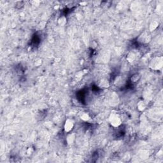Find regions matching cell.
I'll use <instances>...</instances> for the list:
<instances>
[{
	"instance_id": "obj_1",
	"label": "cell",
	"mask_w": 163,
	"mask_h": 163,
	"mask_svg": "<svg viewBox=\"0 0 163 163\" xmlns=\"http://www.w3.org/2000/svg\"><path fill=\"white\" fill-rule=\"evenodd\" d=\"M110 124L114 127H118L122 124V118L117 113H112L109 118Z\"/></svg>"
},
{
	"instance_id": "obj_2",
	"label": "cell",
	"mask_w": 163,
	"mask_h": 163,
	"mask_svg": "<svg viewBox=\"0 0 163 163\" xmlns=\"http://www.w3.org/2000/svg\"><path fill=\"white\" fill-rule=\"evenodd\" d=\"M150 68L154 70H158L163 66V57H157L152 59L150 63Z\"/></svg>"
},
{
	"instance_id": "obj_3",
	"label": "cell",
	"mask_w": 163,
	"mask_h": 163,
	"mask_svg": "<svg viewBox=\"0 0 163 163\" xmlns=\"http://www.w3.org/2000/svg\"><path fill=\"white\" fill-rule=\"evenodd\" d=\"M150 40H151V36L150 34L148 33V32L145 31L139 36L137 39V42L142 44H146L149 43Z\"/></svg>"
},
{
	"instance_id": "obj_4",
	"label": "cell",
	"mask_w": 163,
	"mask_h": 163,
	"mask_svg": "<svg viewBox=\"0 0 163 163\" xmlns=\"http://www.w3.org/2000/svg\"><path fill=\"white\" fill-rule=\"evenodd\" d=\"M74 125H75V123H74L73 120L70 119V118H68L65 122L64 126L65 132L69 133V132L71 131L74 127Z\"/></svg>"
},
{
	"instance_id": "obj_5",
	"label": "cell",
	"mask_w": 163,
	"mask_h": 163,
	"mask_svg": "<svg viewBox=\"0 0 163 163\" xmlns=\"http://www.w3.org/2000/svg\"><path fill=\"white\" fill-rule=\"evenodd\" d=\"M141 77H142V76H141L140 73H135L134 75L131 76V77L130 78V80H131V82L133 83H137L141 79Z\"/></svg>"
},
{
	"instance_id": "obj_6",
	"label": "cell",
	"mask_w": 163,
	"mask_h": 163,
	"mask_svg": "<svg viewBox=\"0 0 163 163\" xmlns=\"http://www.w3.org/2000/svg\"><path fill=\"white\" fill-rule=\"evenodd\" d=\"M137 55L135 52H130L127 57V59L129 62H134L135 59H136Z\"/></svg>"
},
{
	"instance_id": "obj_7",
	"label": "cell",
	"mask_w": 163,
	"mask_h": 163,
	"mask_svg": "<svg viewBox=\"0 0 163 163\" xmlns=\"http://www.w3.org/2000/svg\"><path fill=\"white\" fill-rule=\"evenodd\" d=\"M137 108L139 111H143L146 108V104L143 101H140L137 105Z\"/></svg>"
},
{
	"instance_id": "obj_8",
	"label": "cell",
	"mask_w": 163,
	"mask_h": 163,
	"mask_svg": "<svg viewBox=\"0 0 163 163\" xmlns=\"http://www.w3.org/2000/svg\"><path fill=\"white\" fill-rule=\"evenodd\" d=\"M74 140H75V135H74V134H70L67 137V142H68L69 144L73 143Z\"/></svg>"
},
{
	"instance_id": "obj_9",
	"label": "cell",
	"mask_w": 163,
	"mask_h": 163,
	"mask_svg": "<svg viewBox=\"0 0 163 163\" xmlns=\"http://www.w3.org/2000/svg\"><path fill=\"white\" fill-rule=\"evenodd\" d=\"M100 87H108L109 86V83L106 80H102L100 82Z\"/></svg>"
},
{
	"instance_id": "obj_10",
	"label": "cell",
	"mask_w": 163,
	"mask_h": 163,
	"mask_svg": "<svg viewBox=\"0 0 163 163\" xmlns=\"http://www.w3.org/2000/svg\"><path fill=\"white\" fill-rule=\"evenodd\" d=\"M81 118L83 120V121H89V120H90L91 117L89 115L88 113H84L81 115Z\"/></svg>"
},
{
	"instance_id": "obj_11",
	"label": "cell",
	"mask_w": 163,
	"mask_h": 163,
	"mask_svg": "<svg viewBox=\"0 0 163 163\" xmlns=\"http://www.w3.org/2000/svg\"><path fill=\"white\" fill-rule=\"evenodd\" d=\"M66 23V18H65V17H61L60 18H59V24H60L61 26H63L65 25V24Z\"/></svg>"
},
{
	"instance_id": "obj_12",
	"label": "cell",
	"mask_w": 163,
	"mask_h": 163,
	"mask_svg": "<svg viewBox=\"0 0 163 163\" xmlns=\"http://www.w3.org/2000/svg\"><path fill=\"white\" fill-rule=\"evenodd\" d=\"M157 26H158V23H157V22H153L150 24V31H152L155 30V29L157 27Z\"/></svg>"
}]
</instances>
